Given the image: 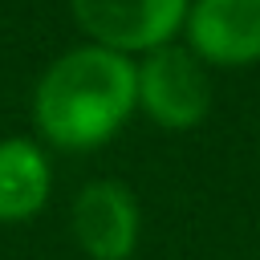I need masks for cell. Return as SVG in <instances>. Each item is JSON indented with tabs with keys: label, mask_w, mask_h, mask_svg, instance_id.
<instances>
[{
	"label": "cell",
	"mask_w": 260,
	"mask_h": 260,
	"mask_svg": "<svg viewBox=\"0 0 260 260\" xmlns=\"http://www.w3.org/2000/svg\"><path fill=\"white\" fill-rule=\"evenodd\" d=\"M134 106L138 65H130L126 53L102 45L69 49L41 73L32 89L37 130L61 150H93L110 142Z\"/></svg>",
	"instance_id": "obj_1"
},
{
	"label": "cell",
	"mask_w": 260,
	"mask_h": 260,
	"mask_svg": "<svg viewBox=\"0 0 260 260\" xmlns=\"http://www.w3.org/2000/svg\"><path fill=\"white\" fill-rule=\"evenodd\" d=\"M138 106L162 130H191L211 110V81L191 49H150L138 65Z\"/></svg>",
	"instance_id": "obj_2"
},
{
	"label": "cell",
	"mask_w": 260,
	"mask_h": 260,
	"mask_svg": "<svg viewBox=\"0 0 260 260\" xmlns=\"http://www.w3.org/2000/svg\"><path fill=\"white\" fill-rule=\"evenodd\" d=\"M69 8L93 45L130 57L162 49L183 28L191 0H69Z\"/></svg>",
	"instance_id": "obj_3"
},
{
	"label": "cell",
	"mask_w": 260,
	"mask_h": 260,
	"mask_svg": "<svg viewBox=\"0 0 260 260\" xmlns=\"http://www.w3.org/2000/svg\"><path fill=\"white\" fill-rule=\"evenodd\" d=\"M69 228L89 260H130L138 248V199L118 179H93L77 191Z\"/></svg>",
	"instance_id": "obj_4"
},
{
	"label": "cell",
	"mask_w": 260,
	"mask_h": 260,
	"mask_svg": "<svg viewBox=\"0 0 260 260\" xmlns=\"http://www.w3.org/2000/svg\"><path fill=\"white\" fill-rule=\"evenodd\" d=\"M183 28L191 53L207 65L260 61V0H191Z\"/></svg>",
	"instance_id": "obj_5"
},
{
	"label": "cell",
	"mask_w": 260,
	"mask_h": 260,
	"mask_svg": "<svg viewBox=\"0 0 260 260\" xmlns=\"http://www.w3.org/2000/svg\"><path fill=\"white\" fill-rule=\"evenodd\" d=\"M53 191V167L32 138H0V223L32 219Z\"/></svg>",
	"instance_id": "obj_6"
}]
</instances>
